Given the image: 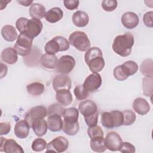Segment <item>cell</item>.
Instances as JSON below:
<instances>
[{
  "label": "cell",
  "instance_id": "6da1fadb",
  "mask_svg": "<svg viewBox=\"0 0 153 153\" xmlns=\"http://www.w3.org/2000/svg\"><path fill=\"white\" fill-rule=\"evenodd\" d=\"M134 42V39L133 34L130 32H126L115 38L112 46V50L118 55L127 57L131 54Z\"/></svg>",
  "mask_w": 153,
  "mask_h": 153
},
{
  "label": "cell",
  "instance_id": "7a4b0ae2",
  "mask_svg": "<svg viewBox=\"0 0 153 153\" xmlns=\"http://www.w3.org/2000/svg\"><path fill=\"white\" fill-rule=\"evenodd\" d=\"M84 60L93 73H98L105 67V62L103 53L99 47L90 48L84 54Z\"/></svg>",
  "mask_w": 153,
  "mask_h": 153
},
{
  "label": "cell",
  "instance_id": "3957f363",
  "mask_svg": "<svg viewBox=\"0 0 153 153\" xmlns=\"http://www.w3.org/2000/svg\"><path fill=\"white\" fill-rule=\"evenodd\" d=\"M78 109L88 127H93L97 124L99 112L97 105L94 101L91 100L82 101L79 104Z\"/></svg>",
  "mask_w": 153,
  "mask_h": 153
},
{
  "label": "cell",
  "instance_id": "277c9868",
  "mask_svg": "<svg viewBox=\"0 0 153 153\" xmlns=\"http://www.w3.org/2000/svg\"><path fill=\"white\" fill-rule=\"evenodd\" d=\"M137 70V64L133 60H128L121 65L116 66L114 69L113 75L117 80L124 81L129 76L136 74Z\"/></svg>",
  "mask_w": 153,
  "mask_h": 153
},
{
  "label": "cell",
  "instance_id": "5b68a950",
  "mask_svg": "<svg viewBox=\"0 0 153 153\" xmlns=\"http://www.w3.org/2000/svg\"><path fill=\"white\" fill-rule=\"evenodd\" d=\"M101 123L107 128L118 127L123 124V115L121 111L104 112L101 115Z\"/></svg>",
  "mask_w": 153,
  "mask_h": 153
},
{
  "label": "cell",
  "instance_id": "8992f818",
  "mask_svg": "<svg viewBox=\"0 0 153 153\" xmlns=\"http://www.w3.org/2000/svg\"><path fill=\"white\" fill-rule=\"evenodd\" d=\"M69 42L63 36H57L47 42L45 45L47 54H55L59 51H65L69 49Z\"/></svg>",
  "mask_w": 153,
  "mask_h": 153
},
{
  "label": "cell",
  "instance_id": "52a82bcc",
  "mask_svg": "<svg viewBox=\"0 0 153 153\" xmlns=\"http://www.w3.org/2000/svg\"><path fill=\"white\" fill-rule=\"evenodd\" d=\"M69 42L80 51H87L90 47V41L87 34L82 31H75L69 37Z\"/></svg>",
  "mask_w": 153,
  "mask_h": 153
},
{
  "label": "cell",
  "instance_id": "ba28073f",
  "mask_svg": "<svg viewBox=\"0 0 153 153\" xmlns=\"http://www.w3.org/2000/svg\"><path fill=\"white\" fill-rule=\"evenodd\" d=\"M33 39L29 38L23 33H20L17 38L14 48L17 54L21 56L25 57L29 55L31 51Z\"/></svg>",
  "mask_w": 153,
  "mask_h": 153
},
{
  "label": "cell",
  "instance_id": "9c48e42d",
  "mask_svg": "<svg viewBox=\"0 0 153 153\" xmlns=\"http://www.w3.org/2000/svg\"><path fill=\"white\" fill-rule=\"evenodd\" d=\"M68 147V140L63 136H58L47 144L46 152H62L67 150Z\"/></svg>",
  "mask_w": 153,
  "mask_h": 153
},
{
  "label": "cell",
  "instance_id": "30bf717a",
  "mask_svg": "<svg viewBox=\"0 0 153 153\" xmlns=\"http://www.w3.org/2000/svg\"><path fill=\"white\" fill-rule=\"evenodd\" d=\"M75 60L69 55H64L60 57L58 60L56 71L61 74L70 73L75 66Z\"/></svg>",
  "mask_w": 153,
  "mask_h": 153
},
{
  "label": "cell",
  "instance_id": "8fae6325",
  "mask_svg": "<svg viewBox=\"0 0 153 153\" xmlns=\"http://www.w3.org/2000/svg\"><path fill=\"white\" fill-rule=\"evenodd\" d=\"M0 151L7 153H23L24 150L17 142L13 139L1 137Z\"/></svg>",
  "mask_w": 153,
  "mask_h": 153
},
{
  "label": "cell",
  "instance_id": "7c38bea8",
  "mask_svg": "<svg viewBox=\"0 0 153 153\" xmlns=\"http://www.w3.org/2000/svg\"><path fill=\"white\" fill-rule=\"evenodd\" d=\"M42 29V23L39 19H31L27 23L26 27L23 34L33 39L38 36Z\"/></svg>",
  "mask_w": 153,
  "mask_h": 153
},
{
  "label": "cell",
  "instance_id": "4fadbf2b",
  "mask_svg": "<svg viewBox=\"0 0 153 153\" xmlns=\"http://www.w3.org/2000/svg\"><path fill=\"white\" fill-rule=\"evenodd\" d=\"M102 83V77L98 73H93L89 75L82 84L88 92H94L100 88Z\"/></svg>",
  "mask_w": 153,
  "mask_h": 153
},
{
  "label": "cell",
  "instance_id": "5bb4252c",
  "mask_svg": "<svg viewBox=\"0 0 153 153\" xmlns=\"http://www.w3.org/2000/svg\"><path fill=\"white\" fill-rule=\"evenodd\" d=\"M47 115V110L46 108L42 106L39 105L32 108L26 114L25 120L31 126L33 121L37 119L44 118Z\"/></svg>",
  "mask_w": 153,
  "mask_h": 153
},
{
  "label": "cell",
  "instance_id": "9a60e30c",
  "mask_svg": "<svg viewBox=\"0 0 153 153\" xmlns=\"http://www.w3.org/2000/svg\"><path fill=\"white\" fill-rule=\"evenodd\" d=\"M106 149L111 151H117L123 142L121 136L115 131H111L107 134L104 139Z\"/></svg>",
  "mask_w": 153,
  "mask_h": 153
},
{
  "label": "cell",
  "instance_id": "2e32d148",
  "mask_svg": "<svg viewBox=\"0 0 153 153\" xmlns=\"http://www.w3.org/2000/svg\"><path fill=\"white\" fill-rule=\"evenodd\" d=\"M71 85V79L66 74H59L56 76L53 81V87L56 91L60 90H70Z\"/></svg>",
  "mask_w": 153,
  "mask_h": 153
},
{
  "label": "cell",
  "instance_id": "e0dca14e",
  "mask_svg": "<svg viewBox=\"0 0 153 153\" xmlns=\"http://www.w3.org/2000/svg\"><path fill=\"white\" fill-rule=\"evenodd\" d=\"M139 22V19L138 16L133 12H126L121 16V23L127 29H134L138 25Z\"/></svg>",
  "mask_w": 153,
  "mask_h": 153
},
{
  "label": "cell",
  "instance_id": "ac0fdd59",
  "mask_svg": "<svg viewBox=\"0 0 153 153\" xmlns=\"http://www.w3.org/2000/svg\"><path fill=\"white\" fill-rule=\"evenodd\" d=\"M30 125L25 120H20L16 123L14 132L17 137L19 139H25L29 133Z\"/></svg>",
  "mask_w": 153,
  "mask_h": 153
},
{
  "label": "cell",
  "instance_id": "d6986e66",
  "mask_svg": "<svg viewBox=\"0 0 153 153\" xmlns=\"http://www.w3.org/2000/svg\"><path fill=\"white\" fill-rule=\"evenodd\" d=\"M133 109L139 115H144L148 113L150 110V106L145 99L137 97L133 102Z\"/></svg>",
  "mask_w": 153,
  "mask_h": 153
},
{
  "label": "cell",
  "instance_id": "ffe728a7",
  "mask_svg": "<svg viewBox=\"0 0 153 153\" xmlns=\"http://www.w3.org/2000/svg\"><path fill=\"white\" fill-rule=\"evenodd\" d=\"M30 127L35 134L38 137H41L45 135L48 129L47 122L44 120V118L35 120L33 121Z\"/></svg>",
  "mask_w": 153,
  "mask_h": 153
},
{
  "label": "cell",
  "instance_id": "44dd1931",
  "mask_svg": "<svg viewBox=\"0 0 153 153\" xmlns=\"http://www.w3.org/2000/svg\"><path fill=\"white\" fill-rule=\"evenodd\" d=\"M48 128L53 132L60 131L63 127V121L61 116L59 115H52L48 117Z\"/></svg>",
  "mask_w": 153,
  "mask_h": 153
},
{
  "label": "cell",
  "instance_id": "7402d4cb",
  "mask_svg": "<svg viewBox=\"0 0 153 153\" xmlns=\"http://www.w3.org/2000/svg\"><path fill=\"white\" fill-rule=\"evenodd\" d=\"M72 22L75 26L79 27L86 26L89 22L88 14L83 11H77L72 16Z\"/></svg>",
  "mask_w": 153,
  "mask_h": 153
},
{
  "label": "cell",
  "instance_id": "603a6c76",
  "mask_svg": "<svg viewBox=\"0 0 153 153\" xmlns=\"http://www.w3.org/2000/svg\"><path fill=\"white\" fill-rule=\"evenodd\" d=\"M18 54L16 50L12 47L4 49L1 53V59L4 62L13 65L16 63L18 59Z\"/></svg>",
  "mask_w": 153,
  "mask_h": 153
},
{
  "label": "cell",
  "instance_id": "cb8c5ba5",
  "mask_svg": "<svg viewBox=\"0 0 153 153\" xmlns=\"http://www.w3.org/2000/svg\"><path fill=\"white\" fill-rule=\"evenodd\" d=\"M56 99L61 105L66 106L72 102L73 97L69 90H60L56 91Z\"/></svg>",
  "mask_w": 153,
  "mask_h": 153
},
{
  "label": "cell",
  "instance_id": "d4e9b609",
  "mask_svg": "<svg viewBox=\"0 0 153 153\" xmlns=\"http://www.w3.org/2000/svg\"><path fill=\"white\" fill-rule=\"evenodd\" d=\"M58 59L55 54H44L41 56L40 62L42 66L47 69H53L57 67Z\"/></svg>",
  "mask_w": 153,
  "mask_h": 153
},
{
  "label": "cell",
  "instance_id": "484cf974",
  "mask_svg": "<svg viewBox=\"0 0 153 153\" xmlns=\"http://www.w3.org/2000/svg\"><path fill=\"white\" fill-rule=\"evenodd\" d=\"M63 16V12L59 7H53L46 12L45 20L51 23L60 21Z\"/></svg>",
  "mask_w": 153,
  "mask_h": 153
},
{
  "label": "cell",
  "instance_id": "4316f807",
  "mask_svg": "<svg viewBox=\"0 0 153 153\" xmlns=\"http://www.w3.org/2000/svg\"><path fill=\"white\" fill-rule=\"evenodd\" d=\"M46 9L45 7L39 3H33L29 8V14L32 19H41L45 17Z\"/></svg>",
  "mask_w": 153,
  "mask_h": 153
},
{
  "label": "cell",
  "instance_id": "83f0119b",
  "mask_svg": "<svg viewBox=\"0 0 153 153\" xmlns=\"http://www.w3.org/2000/svg\"><path fill=\"white\" fill-rule=\"evenodd\" d=\"M1 35L4 39L9 42H13L15 41L18 36L16 29L14 26L11 25H5L1 29Z\"/></svg>",
  "mask_w": 153,
  "mask_h": 153
},
{
  "label": "cell",
  "instance_id": "f1b7e54d",
  "mask_svg": "<svg viewBox=\"0 0 153 153\" xmlns=\"http://www.w3.org/2000/svg\"><path fill=\"white\" fill-rule=\"evenodd\" d=\"M62 130L64 133L69 136H74L79 130V126L78 121L76 122H69L63 121Z\"/></svg>",
  "mask_w": 153,
  "mask_h": 153
},
{
  "label": "cell",
  "instance_id": "f546056e",
  "mask_svg": "<svg viewBox=\"0 0 153 153\" xmlns=\"http://www.w3.org/2000/svg\"><path fill=\"white\" fill-rule=\"evenodd\" d=\"M90 145L91 149L96 152H103L106 149L103 137H96L91 139Z\"/></svg>",
  "mask_w": 153,
  "mask_h": 153
},
{
  "label": "cell",
  "instance_id": "4dcf8cb0",
  "mask_svg": "<svg viewBox=\"0 0 153 153\" xmlns=\"http://www.w3.org/2000/svg\"><path fill=\"white\" fill-rule=\"evenodd\" d=\"M152 62L153 60L152 59H146L142 62L140 66V72L146 77L153 76Z\"/></svg>",
  "mask_w": 153,
  "mask_h": 153
},
{
  "label": "cell",
  "instance_id": "1f68e13d",
  "mask_svg": "<svg viewBox=\"0 0 153 153\" xmlns=\"http://www.w3.org/2000/svg\"><path fill=\"white\" fill-rule=\"evenodd\" d=\"M78 110L76 108L71 107L64 109L63 114V121L69 122H76L78 121Z\"/></svg>",
  "mask_w": 153,
  "mask_h": 153
},
{
  "label": "cell",
  "instance_id": "d6a6232c",
  "mask_svg": "<svg viewBox=\"0 0 153 153\" xmlns=\"http://www.w3.org/2000/svg\"><path fill=\"white\" fill-rule=\"evenodd\" d=\"M27 92L33 96H39L44 91V85L39 82H34L26 87Z\"/></svg>",
  "mask_w": 153,
  "mask_h": 153
},
{
  "label": "cell",
  "instance_id": "836d02e7",
  "mask_svg": "<svg viewBox=\"0 0 153 153\" xmlns=\"http://www.w3.org/2000/svg\"><path fill=\"white\" fill-rule=\"evenodd\" d=\"M153 79L152 77H145L142 79L143 94L145 96H151L152 94Z\"/></svg>",
  "mask_w": 153,
  "mask_h": 153
},
{
  "label": "cell",
  "instance_id": "e575fe53",
  "mask_svg": "<svg viewBox=\"0 0 153 153\" xmlns=\"http://www.w3.org/2000/svg\"><path fill=\"white\" fill-rule=\"evenodd\" d=\"M123 115V124L124 126H130L133 124L136 119L135 113L131 110H125L122 111Z\"/></svg>",
  "mask_w": 153,
  "mask_h": 153
},
{
  "label": "cell",
  "instance_id": "d590c367",
  "mask_svg": "<svg viewBox=\"0 0 153 153\" xmlns=\"http://www.w3.org/2000/svg\"><path fill=\"white\" fill-rule=\"evenodd\" d=\"M74 93L76 98L79 100H84L88 96V92L85 89L83 85L76 86L74 90Z\"/></svg>",
  "mask_w": 153,
  "mask_h": 153
},
{
  "label": "cell",
  "instance_id": "8d00e7d4",
  "mask_svg": "<svg viewBox=\"0 0 153 153\" xmlns=\"http://www.w3.org/2000/svg\"><path fill=\"white\" fill-rule=\"evenodd\" d=\"M64 108L59 103H54L51 105L47 109V115H59L60 116H63Z\"/></svg>",
  "mask_w": 153,
  "mask_h": 153
},
{
  "label": "cell",
  "instance_id": "74e56055",
  "mask_svg": "<svg viewBox=\"0 0 153 153\" xmlns=\"http://www.w3.org/2000/svg\"><path fill=\"white\" fill-rule=\"evenodd\" d=\"M46 141L42 138L35 139L32 144V149L33 151L41 152L46 148L47 146Z\"/></svg>",
  "mask_w": 153,
  "mask_h": 153
},
{
  "label": "cell",
  "instance_id": "f35d334b",
  "mask_svg": "<svg viewBox=\"0 0 153 153\" xmlns=\"http://www.w3.org/2000/svg\"><path fill=\"white\" fill-rule=\"evenodd\" d=\"M87 133L90 139L96 137H103L104 136L102 128L97 125L93 127H88Z\"/></svg>",
  "mask_w": 153,
  "mask_h": 153
},
{
  "label": "cell",
  "instance_id": "ab89813d",
  "mask_svg": "<svg viewBox=\"0 0 153 153\" xmlns=\"http://www.w3.org/2000/svg\"><path fill=\"white\" fill-rule=\"evenodd\" d=\"M118 2L116 0H103L102 2V8L108 12L114 11L117 7Z\"/></svg>",
  "mask_w": 153,
  "mask_h": 153
},
{
  "label": "cell",
  "instance_id": "60d3db41",
  "mask_svg": "<svg viewBox=\"0 0 153 153\" xmlns=\"http://www.w3.org/2000/svg\"><path fill=\"white\" fill-rule=\"evenodd\" d=\"M119 151L123 153H134L136 151L135 147L130 142H122Z\"/></svg>",
  "mask_w": 153,
  "mask_h": 153
},
{
  "label": "cell",
  "instance_id": "b9f144b4",
  "mask_svg": "<svg viewBox=\"0 0 153 153\" xmlns=\"http://www.w3.org/2000/svg\"><path fill=\"white\" fill-rule=\"evenodd\" d=\"M29 19L26 17H20L16 22V26L20 33H23Z\"/></svg>",
  "mask_w": 153,
  "mask_h": 153
},
{
  "label": "cell",
  "instance_id": "7bdbcfd3",
  "mask_svg": "<svg viewBox=\"0 0 153 153\" xmlns=\"http://www.w3.org/2000/svg\"><path fill=\"white\" fill-rule=\"evenodd\" d=\"M152 16H153V12L152 11L146 12L143 15V22L146 26L149 27H152L153 26Z\"/></svg>",
  "mask_w": 153,
  "mask_h": 153
},
{
  "label": "cell",
  "instance_id": "ee69618b",
  "mask_svg": "<svg viewBox=\"0 0 153 153\" xmlns=\"http://www.w3.org/2000/svg\"><path fill=\"white\" fill-rule=\"evenodd\" d=\"M79 1L78 0H65L63 1V4L66 8L69 10H74L76 9L79 5Z\"/></svg>",
  "mask_w": 153,
  "mask_h": 153
},
{
  "label": "cell",
  "instance_id": "f6af8a7d",
  "mask_svg": "<svg viewBox=\"0 0 153 153\" xmlns=\"http://www.w3.org/2000/svg\"><path fill=\"white\" fill-rule=\"evenodd\" d=\"M11 130V124L8 122L0 123V134H7Z\"/></svg>",
  "mask_w": 153,
  "mask_h": 153
},
{
  "label": "cell",
  "instance_id": "bcb514c9",
  "mask_svg": "<svg viewBox=\"0 0 153 153\" xmlns=\"http://www.w3.org/2000/svg\"><path fill=\"white\" fill-rule=\"evenodd\" d=\"M18 3L22 5L25 6V7H28L33 4V1H28V0H25V1H17Z\"/></svg>",
  "mask_w": 153,
  "mask_h": 153
}]
</instances>
